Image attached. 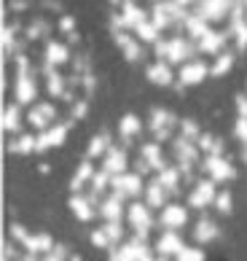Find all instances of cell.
Wrapping results in <instances>:
<instances>
[{
	"instance_id": "obj_1",
	"label": "cell",
	"mask_w": 247,
	"mask_h": 261,
	"mask_svg": "<svg viewBox=\"0 0 247 261\" xmlns=\"http://www.w3.org/2000/svg\"><path fill=\"white\" fill-rule=\"evenodd\" d=\"M113 135L127 151L121 170L83 156L70 175L68 207L89 243L108 261H204L234 210L236 167L223 140L167 108Z\"/></svg>"
},
{
	"instance_id": "obj_2",
	"label": "cell",
	"mask_w": 247,
	"mask_h": 261,
	"mask_svg": "<svg viewBox=\"0 0 247 261\" xmlns=\"http://www.w3.org/2000/svg\"><path fill=\"white\" fill-rule=\"evenodd\" d=\"M6 261H81V256L49 231H30L24 224H11L6 237Z\"/></svg>"
},
{
	"instance_id": "obj_3",
	"label": "cell",
	"mask_w": 247,
	"mask_h": 261,
	"mask_svg": "<svg viewBox=\"0 0 247 261\" xmlns=\"http://www.w3.org/2000/svg\"><path fill=\"white\" fill-rule=\"evenodd\" d=\"M153 54H156V60H161V62H169V65H188V62H194L196 60V54H199V49H196V43L191 41V38H169V41H159V43H153Z\"/></svg>"
},
{
	"instance_id": "obj_4",
	"label": "cell",
	"mask_w": 247,
	"mask_h": 261,
	"mask_svg": "<svg viewBox=\"0 0 247 261\" xmlns=\"http://www.w3.org/2000/svg\"><path fill=\"white\" fill-rule=\"evenodd\" d=\"M191 14H186V6L175 3V0H159V3L153 6V22L159 30H167V27L172 24H186V19Z\"/></svg>"
},
{
	"instance_id": "obj_5",
	"label": "cell",
	"mask_w": 247,
	"mask_h": 261,
	"mask_svg": "<svg viewBox=\"0 0 247 261\" xmlns=\"http://www.w3.org/2000/svg\"><path fill=\"white\" fill-rule=\"evenodd\" d=\"M231 11H234V0H199L194 14H199L207 22H223L226 16H231Z\"/></svg>"
},
{
	"instance_id": "obj_6",
	"label": "cell",
	"mask_w": 247,
	"mask_h": 261,
	"mask_svg": "<svg viewBox=\"0 0 247 261\" xmlns=\"http://www.w3.org/2000/svg\"><path fill=\"white\" fill-rule=\"evenodd\" d=\"M207 75H210V65H207L204 60L188 62V65H183L177 70V89H180V86H196V84H202Z\"/></svg>"
},
{
	"instance_id": "obj_7",
	"label": "cell",
	"mask_w": 247,
	"mask_h": 261,
	"mask_svg": "<svg viewBox=\"0 0 247 261\" xmlns=\"http://www.w3.org/2000/svg\"><path fill=\"white\" fill-rule=\"evenodd\" d=\"M145 79L150 84H156V86H177V73H175V67L169 65V62H150L145 67Z\"/></svg>"
},
{
	"instance_id": "obj_8",
	"label": "cell",
	"mask_w": 247,
	"mask_h": 261,
	"mask_svg": "<svg viewBox=\"0 0 247 261\" xmlns=\"http://www.w3.org/2000/svg\"><path fill=\"white\" fill-rule=\"evenodd\" d=\"M229 38H231L229 33L210 30V33L202 38V41L196 43V49H199V54H202V57H221V54L226 51L223 46H226V41H229Z\"/></svg>"
},
{
	"instance_id": "obj_9",
	"label": "cell",
	"mask_w": 247,
	"mask_h": 261,
	"mask_svg": "<svg viewBox=\"0 0 247 261\" xmlns=\"http://www.w3.org/2000/svg\"><path fill=\"white\" fill-rule=\"evenodd\" d=\"M121 8H123V11H121V19H123V24H127V30H137L142 22H148L145 8H140L135 0H123Z\"/></svg>"
},
{
	"instance_id": "obj_10",
	"label": "cell",
	"mask_w": 247,
	"mask_h": 261,
	"mask_svg": "<svg viewBox=\"0 0 247 261\" xmlns=\"http://www.w3.org/2000/svg\"><path fill=\"white\" fill-rule=\"evenodd\" d=\"M116 43H118V49L123 51V57H127L129 62H140L142 57H145V49H142L129 33H116Z\"/></svg>"
},
{
	"instance_id": "obj_11",
	"label": "cell",
	"mask_w": 247,
	"mask_h": 261,
	"mask_svg": "<svg viewBox=\"0 0 247 261\" xmlns=\"http://www.w3.org/2000/svg\"><path fill=\"white\" fill-rule=\"evenodd\" d=\"M68 62H70V51H68V46H65V43L51 41L49 46H46V65L62 67V65H68Z\"/></svg>"
},
{
	"instance_id": "obj_12",
	"label": "cell",
	"mask_w": 247,
	"mask_h": 261,
	"mask_svg": "<svg viewBox=\"0 0 247 261\" xmlns=\"http://www.w3.org/2000/svg\"><path fill=\"white\" fill-rule=\"evenodd\" d=\"M183 27H186L188 38H191V41H196V43L202 41L207 33H210V22H207V19H202L199 14H191V16H188Z\"/></svg>"
},
{
	"instance_id": "obj_13",
	"label": "cell",
	"mask_w": 247,
	"mask_h": 261,
	"mask_svg": "<svg viewBox=\"0 0 247 261\" xmlns=\"http://www.w3.org/2000/svg\"><path fill=\"white\" fill-rule=\"evenodd\" d=\"M231 65H234V51H223L221 57H215V62L210 65V75L221 79V75H226L231 70Z\"/></svg>"
},
{
	"instance_id": "obj_14",
	"label": "cell",
	"mask_w": 247,
	"mask_h": 261,
	"mask_svg": "<svg viewBox=\"0 0 247 261\" xmlns=\"http://www.w3.org/2000/svg\"><path fill=\"white\" fill-rule=\"evenodd\" d=\"M135 33H137L140 41H145V43H159V27L153 22H142Z\"/></svg>"
},
{
	"instance_id": "obj_15",
	"label": "cell",
	"mask_w": 247,
	"mask_h": 261,
	"mask_svg": "<svg viewBox=\"0 0 247 261\" xmlns=\"http://www.w3.org/2000/svg\"><path fill=\"white\" fill-rule=\"evenodd\" d=\"M234 38H236V49H239V51H244V49H247V24H244V27H242V30L236 33Z\"/></svg>"
},
{
	"instance_id": "obj_16",
	"label": "cell",
	"mask_w": 247,
	"mask_h": 261,
	"mask_svg": "<svg viewBox=\"0 0 247 261\" xmlns=\"http://www.w3.org/2000/svg\"><path fill=\"white\" fill-rule=\"evenodd\" d=\"M3 46H6V51H14V33L8 27L3 30Z\"/></svg>"
},
{
	"instance_id": "obj_17",
	"label": "cell",
	"mask_w": 247,
	"mask_h": 261,
	"mask_svg": "<svg viewBox=\"0 0 247 261\" xmlns=\"http://www.w3.org/2000/svg\"><path fill=\"white\" fill-rule=\"evenodd\" d=\"M75 27V19H70V16H62V22H59V30L62 33H70Z\"/></svg>"
},
{
	"instance_id": "obj_18",
	"label": "cell",
	"mask_w": 247,
	"mask_h": 261,
	"mask_svg": "<svg viewBox=\"0 0 247 261\" xmlns=\"http://www.w3.org/2000/svg\"><path fill=\"white\" fill-rule=\"evenodd\" d=\"M175 3H180V6H191V3H199V0H175Z\"/></svg>"
},
{
	"instance_id": "obj_19",
	"label": "cell",
	"mask_w": 247,
	"mask_h": 261,
	"mask_svg": "<svg viewBox=\"0 0 247 261\" xmlns=\"http://www.w3.org/2000/svg\"><path fill=\"white\" fill-rule=\"evenodd\" d=\"M244 16H247V0H244Z\"/></svg>"
},
{
	"instance_id": "obj_20",
	"label": "cell",
	"mask_w": 247,
	"mask_h": 261,
	"mask_svg": "<svg viewBox=\"0 0 247 261\" xmlns=\"http://www.w3.org/2000/svg\"><path fill=\"white\" fill-rule=\"evenodd\" d=\"M110 3H123V0H110Z\"/></svg>"
},
{
	"instance_id": "obj_21",
	"label": "cell",
	"mask_w": 247,
	"mask_h": 261,
	"mask_svg": "<svg viewBox=\"0 0 247 261\" xmlns=\"http://www.w3.org/2000/svg\"><path fill=\"white\" fill-rule=\"evenodd\" d=\"M234 3H242V6H244V0H234Z\"/></svg>"
},
{
	"instance_id": "obj_22",
	"label": "cell",
	"mask_w": 247,
	"mask_h": 261,
	"mask_svg": "<svg viewBox=\"0 0 247 261\" xmlns=\"http://www.w3.org/2000/svg\"><path fill=\"white\" fill-rule=\"evenodd\" d=\"M156 3H159V0H156Z\"/></svg>"
}]
</instances>
